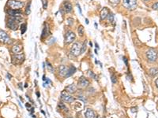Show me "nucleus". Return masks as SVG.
Listing matches in <instances>:
<instances>
[{
    "label": "nucleus",
    "mask_w": 158,
    "mask_h": 118,
    "mask_svg": "<svg viewBox=\"0 0 158 118\" xmlns=\"http://www.w3.org/2000/svg\"><path fill=\"white\" fill-rule=\"evenodd\" d=\"M89 76H90V77H92L94 79H96V80L97 79V75H96V74L93 72V71H89Z\"/></svg>",
    "instance_id": "cd10ccee"
},
{
    "label": "nucleus",
    "mask_w": 158,
    "mask_h": 118,
    "mask_svg": "<svg viewBox=\"0 0 158 118\" xmlns=\"http://www.w3.org/2000/svg\"><path fill=\"white\" fill-rule=\"evenodd\" d=\"M75 72H76V68L74 67V65H71L70 67L68 69V72H67V73H66V77H71V76H72Z\"/></svg>",
    "instance_id": "6ab92c4d"
},
{
    "label": "nucleus",
    "mask_w": 158,
    "mask_h": 118,
    "mask_svg": "<svg viewBox=\"0 0 158 118\" xmlns=\"http://www.w3.org/2000/svg\"><path fill=\"white\" fill-rule=\"evenodd\" d=\"M7 13L9 14L10 17H21L22 15V12L20 10V9H9L7 10Z\"/></svg>",
    "instance_id": "9b49d317"
},
{
    "label": "nucleus",
    "mask_w": 158,
    "mask_h": 118,
    "mask_svg": "<svg viewBox=\"0 0 158 118\" xmlns=\"http://www.w3.org/2000/svg\"><path fill=\"white\" fill-rule=\"evenodd\" d=\"M146 58L150 62H154L157 58V53L153 49H150L146 51Z\"/></svg>",
    "instance_id": "423d86ee"
},
{
    "label": "nucleus",
    "mask_w": 158,
    "mask_h": 118,
    "mask_svg": "<svg viewBox=\"0 0 158 118\" xmlns=\"http://www.w3.org/2000/svg\"><path fill=\"white\" fill-rule=\"evenodd\" d=\"M22 21L21 17H11L9 19L7 25L12 30H17L18 28V24Z\"/></svg>",
    "instance_id": "f257e3e1"
},
{
    "label": "nucleus",
    "mask_w": 158,
    "mask_h": 118,
    "mask_svg": "<svg viewBox=\"0 0 158 118\" xmlns=\"http://www.w3.org/2000/svg\"><path fill=\"white\" fill-rule=\"evenodd\" d=\"M108 21L110 23H112L114 21V15L112 13H109L108 16Z\"/></svg>",
    "instance_id": "a878e982"
},
{
    "label": "nucleus",
    "mask_w": 158,
    "mask_h": 118,
    "mask_svg": "<svg viewBox=\"0 0 158 118\" xmlns=\"http://www.w3.org/2000/svg\"><path fill=\"white\" fill-rule=\"evenodd\" d=\"M135 111H137V110H135V108H132V109H131V112H133V113H135Z\"/></svg>",
    "instance_id": "ea45409f"
},
{
    "label": "nucleus",
    "mask_w": 158,
    "mask_h": 118,
    "mask_svg": "<svg viewBox=\"0 0 158 118\" xmlns=\"http://www.w3.org/2000/svg\"><path fill=\"white\" fill-rule=\"evenodd\" d=\"M123 61H124V63H125V65H126L127 66H128V62H127V58H125V57H123Z\"/></svg>",
    "instance_id": "f704fd0d"
},
{
    "label": "nucleus",
    "mask_w": 158,
    "mask_h": 118,
    "mask_svg": "<svg viewBox=\"0 0 158 118\" xmlns=\"http://www.w3.org/2000/svg\"><path fill=\"white\" fill-rule=\"evenodd\" d=\"M89 45H90L91 46H93V43H92V42H89Z\"/></svg>",
    "instance_id": "a18cd8bd"
},
{
    "label": "nucleus",
    "mask_w": 158,
    "mask_h": 118,
    "mask_svg": "<svg viewBox=\"0 0 158 118\" xmlns=\"http://www.w3.org/2000/svg\"><path fill=\"white\" fill-rule=\"evenodd\" d=\"M85 22H86V24H87V25H89V20H88L87 18L85 19Z\"/></svg>",
    "instance_id": "79ce46f5"
},
{
    "label": "nucleus",
    "mask_w": 158,
    "mask_h": 118,
    "mask_svg": "<svg viewBox=\"0 0 158 118\" xmlns=\"http://www.w3.org/2000/svg\"><path fill=\"white\" fill-rule=\"evenodd\" d=\"M8 6L10 8V9H20L25 6V3L21 1H17V0H9L8 1Z\"/></svg>",
    "instance_id": "f03ea898"
},
{
    "label": "nucleus",
    "mask_w": 158,
    "mask_h": 118,
    "mask_svg": "<svg viewBox=\"0 0 158 118\" xmlns=\"http://www.w3.org/2000/svg\"><path fill=\"white\" fill-rule=\"evenodd\" d=\"M108 14H109V13H108V8H106V7L103 8L101 12H100V19H101V20H104V19H106L108 17Z\"/></svg>",
    "instance_id": "dca6fc26"
},
{
    "label": "nucleus",
    "mask_w": 158,
    "mask_h": 118,
    "mask_svg": "<svg viewBox=\"0 0 158 118\" xmlns=\"http://www.w3.org/2000/svg\"><path fill=\"white\" fill-rule=\"evenodd\" d=\"M36 95H37L38 98H40V93L39 92H36Z\"/></svg>",
    "instance_id": "c03bdc74"
},
{
    "label": "nucleus",
    "mask_w": 158,
    "mask_h": 118,
    "mask_svg": "<svg viewBox=\"0 0 158 118\" xmlns=\"http://www.w3.org/2000/svg\"><path fill=\"white\" fill-rule=\"evenodd\" d=\"M26 107L27 108H30L31 107V105H30V104H28V103H26Z\"/></svg>",
    "instance_id": "58836bf2"
},
{
    "label": "nucleus",
    "mask_w": 158,
    "mask_h": 118,
    "mask_svg": "<svg viewBox=\"0 0 158 118\" xmlns=\"http://www.w3.org/2000/svg\"><path fill=\"white\" fill-rule=\"evenodd\" d=\"M109 2L112 4H118L119 2V0H109Z\"/></svg>",
    "instance_id": "473e14b6"
},
{
    "label": "nucleus",
    "mask_w": 158,
    "mask_h": 118,
    "mask_svg": "<svg viewBox=\"0 0 158 118\" xmlns=\"http://www.w3.org/2000/svg\"><path fill=\"white\" fill-rule=\"evenodd\" d=\"M59 106L60 107V110H67V108H66V106L64 105L63 103H59Z\"/></svg>",
    "instance_id": "7c9ffc66"
},
{
    "label": "nucleus",
    "mask_w": 158,
    "mask_h": 118,
    "mask_svg": "<svg viewBox=\"0 0 158 118\" xmlns=\"http://www.w3.org/2000/svg\"><path fill=\"white\" fill-rule=\"evenodd\" d=\"M76 35L74 32L68 31L66 33L65 35V43L66 44H70L71 42H73V41L75 39Z\"/></svg>",
    "instance_id": "0eeeda50"
},
{
    "label": "nucleus",
    "mask_w": 158,
    "mask_h": 118,
    "mask_svg": "<svg viewBox=\"0 0 158 118\" xmlns=\"http://www.w3.org/2000/svg\"><path fill=\"white\" fill-rule=\"evenodd\" d=\"M42 4H43V8L46 9L47 8V0H41Z\"/></svg>",
    "instance_id": "bb28decb"
},
{
    "label": "nucleus",
    "mask_w": 158,
    "mask_h": 118,
    "mask_svg": "<svg viewBox=\"0 0 158 118\" xmlns=\"http://www.w3.org/2000/svg\"><path fill=\"white\" fill-rule=\"evenodd\" d=\"M95 46H96V48H97V49H100V47H99V46H98V44L97 43V42H96V43H95Z\"/></svg>",
    "instance_id": "e433bc0d"
},
{
    "label": "nucleus",
    "mask_w": 158,
    "mask_h": 118,
    "mask_svg": "<svg viewBox=\"0 0 158 118\" xmlns=\"http://www.w3.org/2000/svg\"><path fill=\"white\" fill-rule=\"evenodd\" d=\"M152 9H158V2H155L154 5L152 6Z\"/></svg>",
    "instance_id": "2f4dec72"
},
{
    "label": "nucleus",
    "mask_w": 158,
    "mask_h": 118,
    "mask_svg": "<svg viewBox=\"0 0 158 118\" xmlns=\"http://www.w3.org/2000/svg\"><path fill=\"white\" fill-rule=\"evenodd\" d=\"M25 61V55L24 54H14L12 57V63L13 65H21Z\"/></svg>",
    "instance_id": "39448f33"
},
{
    "label": "nucleus",
    "mask_w": 158,
    "mask_h": 118,
    "mask_svg": "<svg viewBox=\"0 0 158 118\" xmlns=\"http://www.w3.org/2000/svg\"><path fill=\"white\" fill-rule=\"evenodd\" d=\"M66 21H67V24L70 25V26H71L73 25V23H74V19L73 18H71V17H70V18H67V20H66Z\"/></svg>",
    "instance_id": "c756f323"
},
{
    "label": "nucleus",
    "mask_w": 158,
    "mask_h": 118,
    "mask_svg": "<svg viewBox=\"0 0 158 118\" xmlns=\"http://www.w3.org/2000/svg\"><path fill=\"white\" fill-rule=\"evenodd\" d=\"M123 4L127 9L134 10L137 7V0H123Z\"/></svg>",
    "instance_id": "20e7f679"
},
{
    "label": "nucleus",
    "mask_w": 158,
    "mask_h": 118,
    "mask_svg": "<svg viewBox=\"0 0 158 118\" xmlns=\"http://www.w3.org/2000/svg\"><path fill=\"white\" fill-rule=\"evenodd\" d=\"M21 84H22V83H19V84H18V86H19V87H20V88H21V89L22 90V88H23V87L21 86Z\"/></svg>",
    "instance_id": "a19ab883"
},
{
    "label": "nucleus",
    "mask_w": 158,
    "mask_h": 118,
    "mask_svg": "<svg viewBox=\"0 0 158 118\" xmlns=\"http://www.w3.org/2000/svg\"><path fill=\"white\" fill-rule=\"evenodd\" d=\"M86 49H87V44H86V41H85L82 44V46H81V54H83Z\"/></svg>",
    "instance_id": "4be33fe9"
},
{
    "label": "nucleus",
    "mask_w": 158,
    "mask_h": 118,
    "mask_svg": "<svg viewBox=\"0 0 158 118\" xmlns=\"http://www.w3.org/2000/svg\"><path fill=\"white\" fill-rule=\"evenodd\" d=\"M95 54H98V53H97V50H95Z\"/></svg>",
    "instance_id": "de8ad7c7"
},
{
    "label": "nucleus",
    "mask_w": 158,
    "mask_h": 118,
    "mask_svg": "<svg viewBox=\"0 0 158 118\" xmlns=\"http://www.w3.org/2000/svg\"><path fill=\"white\" fill-rule=\"evenodd\" d=\"M48 34H49V28L47 25H45L44 28V29H43V31H42L41 39H44V38H46L47 36H48Z\"/></svg>",
    "instance_id": "a211bd4d"
},
{
    "label": "nucleus",
    "mask_w": 158,
    "mask_h": 118,
    "mask_svg": "<svg viewBox=\"0 0 158 118\" xmlns=\"http://www.w3.org/2000/svg\"><path fill=\"white\" fill-rule=\"evenodd\" d=\"M77 6H78V10H79V13H80V14H81V15H82V11H81V6H80V5H79L78 3H77Z\"/></svg>",
    "instance_id": "72a5a7b5"
},
{
    "label": "nucleus",
    "mask_w": 158,
    "mask_h": 118,
    "mask_svg": "<svg viewBox=\"0 0 158 118\" xmlns=\"http://www.w3.org/2000/svg\"><path fill=\"white\" fill-rule=\"evenodd\" d=\"M149 74L151 76V77H155L158 74V69L157 68H152L150 69L149 71Z\"/></svg>",
    "instance_id": "aec40b11"
},
{
    "label": "nucleus",
    "mask_w": 158,
    "mask_h": 118,
    "mask_svg": "<svg viewBox=\"0 0 158 118\" xmlns=\"http://www.w3.org/2000/svg\"><path fill=\"white\" fill-rule=\"evenodd\" d=\"M63 8H64V10L65 12L66 13H70L72 11V5H71V3H70L69 2H65L63 3Z\"/></svg>",
    "instance_id": "f3484780"
},
{
    "label": "nucleus",
    "mask_w": 158,
    "mask_h": 118,
    "mask_svg": "<svg viewBox=\"0 0 158 118\" xmlns=\"http://www.w3.org/2000/svg\"><path fill=\"white\" fill-rule=\"evenodd\" d=\"M70 53L74 57H78L81 54V46L78 42H75L73 44L72 47L70 49Z\"/></svg>",
    "instance_id": "6e6552de"
},
{
    "label": "nucleus",
    "mask_w": 158,
    "mask_h": 118,
    "mask_svg": "<svg viewBox=\"0 0 158 118\" xmlns=\"http://www.w3.org/2000/svg\"><path fill=\"white\" fill-rule=\"evenodd\" d=\"M144 1H148V0H144Z\"/></svg>",
    "instance_id": "09e8293b"
},
{
    "label": "nucleus",
    "mask_w": 158,
    "mask_h": 118,
    "mask_svg": "<svg viewBox=\"0 0 158 118\" xmlns=\"http://www.w3.org/2000/svg\"><path fill=\"white\" fill-rule=\"evenodd\" d=\"M66 91L70 94H73L77 91V87L74 84H70L66 87Z\"/></svg>",
    "instance_id": "2eb2a0df"
},
{
    "label": "nucleus",
    "mask_w": 158,
    "mask_h": 118,
    "mask_svg": "<svg viewBox=\"0 0 158 118\" xmlns=\"http://www.w3.org/2000/svg\"><path fill=\"white\" fill-rule=\"evenodd\" d=\"M85 118H95L96 113L93 110H91V109H87L85 113Z\"/></svg>",
    "instance_id": "4468645a"
},
{
    "label": "nucleus",
    "mask_w": 158,
    "mask_h": 118,
    "mask_svg": "<svg viewBox=\"0 0 158 118\" xmlns=\"http://www.w3.org/2000/svg\"><path fill=\"white\" fill-rule=\"evenodd\" d=\"M31 2H28V6H27V8L25 9V14L26 15H29L30 13H31Z\"/></svg>",
    "instance_id": "5701e85b"
},
{
    "label": "nucleus",
    "mask_w": 158,
    "mask_h": 118,
    "mask_svg": "<svg viewBox=\"0 0 158 118\" xmlns=\"http://www.w3.org/2000/svg\"><path fill=\"white\" fill-rule=\"evenodd\" d=\"M95 27H96V28H97V23H95Z\"/></svg>",
    "instance_id": "49530a36"
},
{
    "label": "nucleus",
    "mask_w": 158,
    "mask_h": 118,
    "mask_svg": "<svg viewBox=\"0 0 158 118\" xmlns=\"http://www.w3.org/2000/svg\"><path fill=\"white\" fill-rule=\"evenodd\" d=\"M21 34H24L25 32H26V29H27V25L25 23H23L21 26Z\"/></svg>",
    "instance_id": "b1692460"
},
{
    "label": "nucleus",
    "mask_w": 158,
    "mask_h": 118,
    "mask_svg": "<svg viewBox=\"0 0 158 118\" xmlns=\"http://www.w3.org/2000/svg\"><path fill=\"white\" fill-rule=\"evenodd\" d=\"M67 72H68V68L66 65H61L59 67V74L62 76V77H66Z\"/></svg>",
    "instance_id": "ddd939ff"
},
{
    "label": "nucleus",
    "mask_w": 158,
    "mask_h": 118,
    "mask_svg": "<svg viewBox=\"0 0 158 118\" xmlns=\"http://www.w3.org/2000/svg\"><path fill=\"white\" fill-rule=\"evenodd\" d=\"M23 49V46L21 44H17V45H14L13 47H12V49H11V51H12V53H13L14 54H19L21 52Z\"/></svg>",
    "instance_id": "f8f14e48"
},
{
    "label": "nucleus",
    "mask_w": 158,
    "mask_h": 118,
    "mask_svg": "<svg viewBox=\"0 0 158 118\" xmlns=\"http://www.w3.org/2000/svg\"><path fill=\"white\" fill-rule=\"evenodd\" d=\"M155 83H156V86H157V87L158 88V78L155 80Z\"/></svg>",
    "instance_id": "c9c22d12"
},
{
    "label": "nucleus",
    "mask_w": 158,
    "mask_h": 118,
    "mask_svg": "<svg viewBox=\"0 0 158 118\" xmlns=\"http://www.w3.org/2000/svg\"><path fill=\"white\" fill-rule=\"evenodd\" d=\"M47 79L45 78V76L44 75V76H43V80H44V81H45V80H46Z\"/></svg>",
    "instance_id": "37998d69"
},
{
    "label": "nucleus",
    "mask_w": 158,
    "mask_h": 118,
    "mask_svg": "<svg viewBox=\"0 0 158 118\" xmlns=\"http://www.w3.org/2000/svg\"><path fill=\"white\" fill-rule=\"evenodd\" d=\"M78 34L80 35V36H82L84 34V27L82 25H80L78 28Z\"/></svg>",
    "instance_id": "412c9836"
},
{
    "label": "nucleus",
    "mask_w": 158,
    "mask_h": 118,
    "mask_svg": "<svg viewBox=\"0 0 158 118\" xmlns=\"http://www.w3.org/2000/svg\"><path fill=\"white\" fill-rule=\"evenodd\" d=\"M46 64H47V68H48V69L51 71V73H53V71H54V69H53V67H52V65L48 62V61H47V62H46Z\"/></svg>",
    "instance_id": "c85d7f7f"
},
{
    "label": "nucleus",
    "mask_w": 158,
    "mask_h": 118,
    "mask_svg": "<svg viewBox=\"0 0 158 118\" xmlns=\"http://www.w3.org/2000/svg\"><path fill=\"white\" fill-rule=\"evenodd\" d=\"M111 80H112V83L113 84L115 83H117V77H116V76L115 75V74H112L111 76Z\"/></svg>",
    "instance_id": "393cba45"
},
{
    "label": "nucleus",
    "mask_w": 158,
    "mask_h": 118,
    "mask_svg": "<svg viewBox=\"0 0 158 118\" xmlns=\"http://www.w3.org/2000/svg\"><path fill=\"white\" fill-rule=\"evenodd\" d=\"M61 100L65 102L70 103V102H74V98L72 96H70V94H68V92H66L65 91H63L61 93Z\"/></svg>",
    "instance_id": "1a4fd4ad"
},
{
    "label": "nucleus",
    "mask_w": 158,
    "mask_h": 118,
    "mask_svg": "<svg viewBox=\"0 0 158 118\" xmlns=\"http://www.w3.org/2000/svg\"><path fill=\"white\" fill-rule=\"evenodd\" d=\"M7 77H9V78H8L9 79H11V77H11V75H9V73H7Z\"/></svg>",
    "instance_id": "4c0bfd02"
},
{
    "label": "nucleus",
    "mask_w": 158,
    "mask_h": 118,
    "mask_svg": "<svg viewBox=\"0 0 158 118\" xmlns=\"http://www.w3.org/2000/svg\"><path fill=\"white\" fill-rule=\"evenodd\" d=\"M0 42L5 44H10L12 42V39L6 32L0 30Z\"/></svg>",
    "instance_id": "7ed1b4c3"
},
{
    "label": "nucleus",
    "mask_w": 158,
    "mask_h": 118,
    "mask_svg": "<svg viewBox=\"0 0 158 118\" xmlns=\"http://www.w3.org/2000/svg\"><path fill=\"white\" fill-rule=\"evenodd\" d=\"M89 85V81L84 77H81L78 79V86L81 88H85Z\"/></svg>",
    "instance_id": "9d476101"
}]
</instances>
